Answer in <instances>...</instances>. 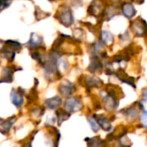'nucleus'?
I'll use <instances>...</instances> for the list:
<instances>
[{"label": "nucleus", "instance_id": "obj_1", "mask_svg": "<svg viewBox=\"0 0 147 147\" xmlns=\"http://www.w3.org/2000/svg\"><path fill=\"white\" fill-rule=\"evenodd\" d=\"M100 96L103 101L105 109L109 112L114 111L119 105V99L115 86H107L105 90L101 91Z\"/></svg>", "mask_w": 147, "mask_h": 147}, {"label": "nucleus", "instance_id": "obj_2", "mask_svg": "<svg viewBox=\"0 0 147 147\" xmlns=\"http://www.w3.org/2000/svg\"><path fill=\"white\" fill-rule=\"evenodd\" d=\"M58 13V19L60 22V23H62L65 27L69 28L71 27L73 22H74V18H73V15H72V11L71 9L67 7V6H61L59 10L57 11Z\"/></svg>", "mask_w": 147, "mask_h": 147}, {"label": "nucleus", "instance_id": "obj_3", "mask_svg": "<svg viewBox=\"0 0 147 147\" xmlns=\"http://www.w3.org/2000/svg\"><path fill=\"white\" fill-rule=\"evenodd\" d=\"M82 109V102L78 97H69L65 101L64 103V110L71 114L77 111L81 110Z\"/></svg>", "mask_w": 147, "mask_h": 147}, {"label": "nucleus", "instance_id": "obj_4", "mask_svg": "<svg viewBox=\"0 0 147 147\" xmlns=\"http://www.w3.org/2000/svg\"><path fill=\"white\" fill-rule=\"evenodd\" d=\"M131 28L136 36H139V37L143 36L145 35L146 32V22L145 20L140 18L132 23Z\"/></svg>", "mask_w": 147, "mask_h": 147}, {"label": "nucleus", "instance_id": "obj_5", "mask_svg": "<svg viewBox=\"0 0 147 147\" xmlns=\"http://www.w3.org/2000/svg\"><path fill=\"white\" fill-rule=\"evenodd\" d=\"M75 90H76V87H75V85L72 84V83H71L69 80H64L60 84H59V89H58V90H59V94L62 96H71V95H72L73 94V92L75 91Z\"/></svg>", "mask_w": 147, "mask_h": 147}, {"label": "nucleus", "instance_id": "obj_6", "mask_svg": "<svg viewBox=\"0 0 147 147\" xmlns=\"http://www.w3.org/2000/svg\"><path fill=\"white\" fill-rule=\"evenodd\" d=\"M80 83L86 87H100L103 84V82L96 77H84L80 78Z\"/></svg>", "mask_w": 147, "mask_h": 147}, {"label": "nucleus", "instance_id": "obj_7", "mask_svg": "<svg viewBox=\"0 0 147 147\" xmlns=\"http://www.w3.org/2000/svg\"><path fill=\"white\" fill-rule=\"evenodd\" d=\"M92 116L95 118V120H96V121L97 125H98V126H100L99 127L102 128L104 131L109 132V131H110V130L112 129L111 122H110V121L109 120V118H108V117H106L105 115H100L98 117H96V115H93Z\"/></svg>", "mask_w": 147, "mask_h": 147}, {"label": "nucleus", "instance_id": "obj_8", "mask_svg": "<svg viewBox=\"0 0 147 147\" xmlns=\"http://www.w3.org/2000/svg\"><path fill=\"white\" fill-rule=\"evenodd\" d=\"M124 115H125V116L129 120V121H134V120H136V118L139 116V115H140V113H141V110H140V109L139 108V107H137V106H135V105H133V106H131V107H129V108H127V109H124ZM143 111V110H142Z\"/></svg>", "mask_w": 147, "mask_h": 147}, {"label": "nucleus", "instance_id": "obj_9", "mask_svg": "<svg viewBox=\"0 0 147 147\" xmlns=\"http://www.w3.org/2000/svg\"><path fill=\"white\" fill-rule=\"evenodd\" d=\"M15 116H12L5 121H3L0 122V134H7L9 133L13 124L15 123Z\"/></svg>", "mask_w": 147, "mask_h": 147}, {"label": "nucleus", "instance_id": "obj_10", "mask_svg": "<svg viewBox=\"0 0 147 147\" xmlns=\"http://www.w3.org/2000/svg\"><path fill=\"white\" fill-rule=\"evenodd\" d=\"M115 76L122 82L125 84H127L134 88L135 87V84H134V78L133 77H129L122 69H120L117 72H115Z\"/></svg>", "mask_w": 147, "mask_h": 147}, {"label": "nucleus", "instance_id": "obj_11", "mask_svg": "<svg viewBox=\"0 0 147 147\" xmlns=\"http://www.w3.org/2000/svg\"><path fill=\"white\" fill-rule=\"evenodd\" d=\"M10 98H11V102L16 107V108H21L23 104L24 99H23V95L21 94L18 90H12L10 93Z\"/></svg>", "mask_w": 147, "mask_h": 147}, {"label": "nucleus", "instance_id": "obj_12", "mask_svg": "<svg viewBox=\"0 0 147 147\" xmlns=\"http://www.w3.org/2000/svg\"><path fill=\"white\" fill-rule=\"evenodd\" d=\"M45 105L47 106V109H51V110H54L56 109H58L61 103H62V99L60 96H53L52 98H48L47 100H45L44 102Z\"/></svg>", "mask_w": 147, "mask_h": 147}, {"label": "nucleus", "instance_id": "obj_13", "mask_svg": "<svg viewBox=\"0 0 147 147\" xmlns=\"http://www.w3.org/2000/svg\"><path fill=\"white\" fill-rule=\"evenodd\" d=\"M121 11L127 18H132L136 14V9L131 3H125L121 5Z\"/></svg>", "mask_w": 147, "mask_h": 147}, {"label": "nucleus", "instance_id": "obj_14", "mask_svg": "<svg viewBox=\"0 0 147 147\" xmlns=\"http://www.w3.org/2000/svg\"><path fill=\"white\" fill-rule=\"evenodd\" d=\"M102 67H103V65L99 60V59L96 57H92L90 64L88 67V71L91 73H96L98 71H101L102 69Z\"/></svg>", "mask_w": 147, "mask_h": 147}, {"label": "nucleus", "instance_id": "obj_15", "mask_svg": "<svg viewBox=\"0 0 147 147\" xmlns=\"http://www.w3.org/2000/svg\"><path fill=\"white\" fill-rule=\"evenodd\" d=\"M14 71L11 67H4L2 71V77L0 83H11L13 81Z\"/></svg>", "mask_w": 147, "mask_h": 147}, {"label": "nucleus", "instance_id": "obj_16", "mask_svg": "<svg viewBox=\"0 0 147 147\" xmlns=\"http://www.w3.org/2000/svg\"><path fill=\"white\" fill-rule=\"evenodd\" d=\"M88 143V147H106L107 141L101 140L99 137L86 138L84 140Z\"/></svg>", "mask_w": 147, "mask_h": 147}, {"label": "nucleus", "instance_id": "obj_17", "mask_svg": "<svg viewBox=\"0 0 147 147\" xmlns=\"http://www.w3.org/2000/svg\"><path fill=\"white\" fill-rule=\"evenodd\" d=\"M42 42H43V38L40 35L35 33H32L28 44L29 45L31 48H36V47H39L42 44Z\"/></svg>", "mask_w": 147, "mask_h": 147}, {"label": "nucleus", "instance_id": "obj_18", "mask_svg": "<svg viewBox=\"0 0 147 147\" xmlns=\"http://www.w3.org/2000/svg\"><path fill=\"white\" fill-rule=\"evenodd\" d=\"M71 114L66 112L65 110L62 109H59L57 111H56V116H57V122H58V125L59 126H61V124L67 121L70 117H71Z\"/></svg>", "mask_w": 147, "mask_h": 147}, {"label": "nucleus", "instance_id": "obj_19", "mask_svg": "<svg viewBox=\"0 0 147 147\" xmlns=\"http://www.w3.org/2000/svg\"><path fill=\"white\" fill-rule=\"evenodd\" d=\"M99 38H100V42L103 43L107 46H110L114 42V37H113L112 34L108 31H105V30L101 32Z\"/></svg>", "mask_w": 147, "mask_h": 147}, {"label": "nucleus", "instance_id": "obj_20", "mask_svg": "<svg viewBox=\"0 0 147 147\" xmlns=\"http://www.w3.org/2000/svg\"><path fill=\"white\" fill-rule=\"evenodd\" d=\"M4 48L5 49H8L9 51H12V52H15V51H18L22 48V45L18 42V41H16V40H6L4 42Z\"/></svg>", "mask_w": 147, "mask_h": 147}, {"label": "nucleus", "instance_id": "obj_21", "mask_svg": "<svg viewBox=\"0 0 147 147\" xmlns=\"http://www.w3.org/2000/svg\"><path fill=\"white\" fill-rule=\"evenodd\" d=\"M118 14V9L115 7H109L105 9L104 11V15H105V19H107V21H109L112 17H114L115 16H116Z\"/></svg>", "mask_w": 147, "mask_h": 147}, {"label": "nucleus", "instance_id": "obj_22", "mask_svg": "<svg viewBox=\"0 0 147 147\" xmlns=\"http://www.w3.org/2000/svg\"><path fill=\"white\" fill-rule=\"evenodd\" d=\"M1 53H2V55L4 59H6L8 61H13L14 59H15V52H12V51H9L8 49H5V48H3L1 50Z\"/></svg>", "mask_w": 147, "mask_h": 147}, {"label": "nucleus", "instance_id": "obj_23", "mask_svg": "<svg viewBox=\"0 0 147 147\" xmlns=\"http://www.w3.org/2000/svg\"><path fill=\"white\" fill-rule=\"evenodd\" d=\"M87 119H88V122H89L90 125L91 126V129L93 130V132L97 133V132L99 131V126L97 125V123H96L95 118H94L93 116H89Z\"/></svg>", "mask_w": 147, "mask_h": 147}, {"label": "nucleus", "instance_id": "obj_24", "mask_svg": "<svg viewBox=\"0 0 147 147\" xmlns=\"http://www.w3.org/2000/svg\"><path fill=\"white\" fill-rule=\"evenodd\" d=\"M45 111V107H38L34 108L31 110V115H34V117H40L43 115Z\"/></svg>", "mask_w": 147, "mask_h": 147}, {"label": "nucleus", "instance_id": "obj_25", "mask_svg": "<svg viewBox=\"0 0 147 147\" xmlns=\"http://www.w3.org/2000/svg\"><path fill=\"white\" fill-rule=\"evenodd\" d=\"M141 112L142 113H140V121L143 124V127H146V110L144 109Z\"/></svg>", "mask_w": 147, "mask_h": 147}, {"label": "nucleus", "instance_id": "obj_26", "mask_svg": "<svg viewBox=\"0 0 147 147\" xmlns=\"http://www.w3.org/2000/svg\"><path fill=\"white\" fill-rule=\"evenodd\" d=\"M11 1L12 0H0V11L7 8L10 4Z\"/></svg>", "mask_w": 147, "mask_h": 147}, {"label": "nucleus", "instance_id": "obj_27", "mask_svg": "<svg viewBox=\"0 0 147 147\" xmlns=\"http://www.w3.org/2000/svg\"><path fill=\"white\" fill-rule=\"evenodd\" d=\"M22 147H32V143L30 141L29 142H27V143H25Z\"/></svg>", "mask_w": 147, "mask_h": 147}, {"label": "nucleus", "instance_id": "obj_28", "mask_svg": "<svg viewBox=\"0 0 147 147\" xmlns=\"http://www.w3.org/2000/svg\"><path fill=\"white\" fill-rule=\"evenodd\" d=\"M3 48V41L0 40V51H1Z\"/></svg>", "mask_w": 147, "mask_h": 147}, {"label": "nucleus", "instance_id": "obj_29", "mask_svg": "<svg viewBox=\"0 0 147 147\" xmlns=\"http://www.w3.org/2000/svg\"><path fill=\"white\" fill-rule=\"evenodd\" d=\"M52 1H56V0H52Z\"/></svg>", "mask_w": 147, "mask_h": 147}]
</instances>
